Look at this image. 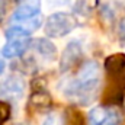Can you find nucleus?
Instances as JSON below:
<instances>
[{
    "label": "nucleus",
    "mask_w": 125,
    "mask_h": 125,
    "mask_svg": "<svg viewBox=\"0 0 125 125\" xmlns=\"http://www.w3.org/2000/svg\"><path fill=\"white\" fill-rule=\"evenodd\" d=\"M102 71L96 61H86L70 79L62 82L61 93L73 103H92L100 89Z\"/></svg>",
    "instance_id": "f257e3e1"
},
{
    "label": "nucleus",
    "mask_w": 125,
    "mask_h": 125,
    "mask_svg": "<svg viewBox=\"0 0 125 125\" xmlns=\"http://www.w3.org/2000/svg\"><path fill=\"white\" fill-rule=\"evenodd\" d=\"M4 35H6V44L1 48V55L4 58H16V57H21L29 48V44H31L29 33L23 32L22 29H19L18 26L12 25L6 31Z\"/></svg>",
    "instance_id": "f03ea898"
},
{
    "label": "nucleus",
    "mask_w": 125,
    "mask_h": 125,
    "mask_svg": "<svg viewBox=\"0 0 125 125\" xmlns=\"http://www.w3.org/2000/svg\"><path fill=\"white\" fill-rule=\"evenodd\" d=\"M77 26V19L74 15L67 12H57L48 16L45 22V33L50 38H62L73 32Z\"/></svg>",
    "instance_id": "7ed1b4c3"
},
{
    "label": "nucleus",
    "mask_w": 125,
    "mask_h": 125,
    "mask_svg": "<svg viewBox=\"0 0 125 125\" xmlns=\"http://www.w3.org/2000/svg\"><path fill=\"white\" fill-rule=\"evenodd\" d=\"M26 84L19 76H9L0 82V99L4 102H15L23 97Z\"/></svg>",
    "instance_id": "20e7f679"
},
{
    "label": "nucleus",
    "mask_w": 125,
    "mask_h": 125,
    "mask_svg": "<svg viewBox=\"0 0 125 125\" xmlns=\"http://www.w3.org/2000/svg\"><path fill=\"white\" fill-rule=\"evenodd\" d=\"M119 112L106 105H97L93 109H90L87 115L89 125H119Z\"/></svg>",
    "instance_id": "39448f33"
},
{
    "label": "nucleus",
    "mask_w": 125,
    "mask_h": 125,
    "mask_svg": "<svg viewBox=\"0 0 125 125\" xmlns=\"http://www.w3.org/2000/svg\"><path fill=\"white\" fill-rule=\"evenodd\" d=\"M41 12V0H21L13 12L12 22H22L38 16Z\"/></svg>",
    "instance_id": "423d86ee"
},
{
    "label": "nucleus",
    "mask_w": 125,
    "mask_h": 125,
    "mask_svg": "<svg viewBox=\"0 0 125 125\" xmlns=\"http://www.w3.org/2000/svg\"><path fill=\"white\" fill-rule=\"evenodd\" d=\"M82 55H83V48H82L80 42H77V41L68 42L61 55V64H60L61 71H68L73 65H76V62L80 60Z\"/></svg>",
    "instance_id": "0eeeda50"
},
{
    "label": "nucleus",
    "mask_w": 125,
    "mask_h": 125,
    "mask_svg": "<svg viewBox=\"0 0 125 125\" xmlns=\"http://www.w3.org/2000/svg\"><path fill=\"white\" fill-rule=\"evenodd\" d=\"M29 47H32V50L35 51V54L39 55L42 60L52 61L57 57V48H55V45L50 39H45V38L33 39V41H31Z\"/></svg>",
    "instance_id": "6e6552de"
},
{
    "label": "nucleus",
    "mask_w": 125,
    "mask_h": 125,
    "mask_svg": "<svg viewBox=\"0 0 125 125\" xmlns=\"http://www.w3.org/2000/svg\"><path fill=\"white\" fill-rule=\"evenodd\" d=\"M42 125H64V118H62L61 114L52 112V114H50V115L44 119Z\"/></svg>",
    "instance_id": "1a4fd4ad"
},
{
    "label": "nucleus",
    "mask_w": 125,
    "mask_h": 125,
    "mask_svg": "<svg viewBox=\"0 0 125 125\" xmlns=\"http://www.w3.org/2000/svg\"><path fill=\"white\" fill-rule=\"evenodd\" d=\"M96 4H97V0H79L77 1V9L80 12L86 13V12L93 10L94 7H96Z\"/></svg>",
    "instance_id": "9d476101"
},
{
    "label": "nucleus",
    "mask_w": 125,
    "mask_h": 125,
    "mask_svg": "<svg viewBox=\"0 0 125 125\" xmlns=\"http://www.w3.org/2000/svg\"><path fill=\"white\" fill-rule=\"evenodd\" d=\"M9 116V106L4 100H0V125L3 124Z\"/></svg>",
    "instance_id": "9b49d317"
},
{
    "label": "nucleus",
    "mask_w": 125,
    "mask_h": 125,
    "mask_svg": "<svg viewBox=\"0 0 125 125\" xmlns=\"http://www.w3.org/2000/svg\"><path fill=\"white\" fill-rule=\"evenodd\" d=\"M4 68H6V61H4V58L0 55V76L4 73Z\"/></svg>",
    "instance_id": "f8f14e48"
}]
</instances>
